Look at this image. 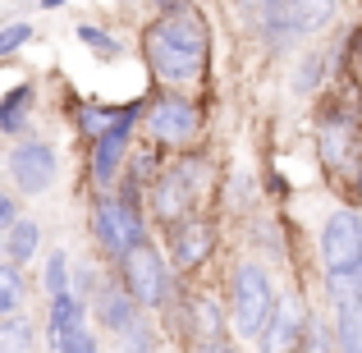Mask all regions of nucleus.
I'll list each match as a JSON object with an SVG mask.
<instances>
[{
  "mask_svg": "<svg viewBox=\"0 0 362 353\" xmlns=\"http://www.w3.org/2000/svg\"><path fill=\"white\" fill-rule=\"evenodd\" d=\"M344 69L362 88V28H354V37H349V46H344Z\"/></svg>",
  "mask_w": 362,
  "mask_h": 353,
  "instance_id": "nucleus-31",
  "label": "nucleus"
},
{
  "mask_svg": "<svg viewBox=\"0 0 362 353\" xmlns=\"http://www.w3.org/2000/svg\"><path fill=\"white\" fill-rule=\"evenodd\" d=\"M362 262V216L339 207L321 230V266L326 271H344V266Z\"/></svg>",
  "mask_w": 362,
  "mask_h": 353,
  "instance_id": "nucleus-7",
  "label": "nucleus"
},
{
  "mask_svg": "<svg viewBox=\"0 0 362 353\" xmlns=\"http://www.w3.org/2000/svg\"><path fill=\"white\" fill-rule=\"evenodd\" d=\"M358 193H362V166H358Z\"/></svg>",
  "mask_w": 362,
  "mask_h": 353,
  "instance_id": "nucleus-35",
  "label": "nucleus"
},
{
  "mask_svg": "<svg viewBox=\"0 0 362 353\" xmlns=\"http://www.w3.org/2000/svg\"><path fill=\"white\" fill-rule=\"evenodd\" d=\"M28 106H33V83H18L14 92L0 97V133H18L28 120Z\"/></svg>",
  "mask_w": 362,
  "mask_h": 353,
  "instance_id": "nucleus-16",
  "label": "nucleus"
},
{
  "mask_svg": "<svg viewBox=\"0 0 362 353\" xmlns=\"http://www.w3.org/2000/svg\"><path fill=\"white\" fill-rule=\"evenodd\" d=\"M92 312H97V321L106 330H115V335H119V330L138 317V303L129 299V289H124L119 280H101L97 289H92Z\"/></svg>",
  "mask_w": 362,
  "mask_h": 353,
  "instance_id": "nucleus-12",
  "label": "nucleus"
},
{
  "mask_svg": "<svg viewBox=\"0 0 362 353\" xmlns=\"http://www.w3.org/2000/svg\"><path fill=\"white\" fill-rule=\"evenodd\" d=\"M193 175H197L193 161H179L165 175L151 179V212H156V221L175 225L184 216H193V207H197V179Z\"/></svg>",
  "mask_w": 362,
  "mask_h": 353,
  "instance_id": "nucleus-6",
  "label": "nucleus"
},
{
  "mask_svg": "<svg viewBox=\"0 0 362 353\" xmlns=\"http://www.w3.org/2000/svg\"><path fill=\"white\" fill-rule=\"evenodd\" d=\"M23 289H28V280H23V266H14V262H0V317H9V312L23 303Z\"/></svg>",
  "mask_w": 362,
  "mask_h": 353,
  "instance_id": "nucleus-21",
  "label": "nucleus"
},
{
  "mask_svg": "<svg viewBox=\"0 0 362 353\" xmlns=\"http://www.w3.org/2000/svg\"><path fill=\"white\" fill-rule=\"evenodd\" d=\"M271 308H275V289H271V275H266V266L257 262H243L239 271H234V330H239L243 340H262L266 321H271Z\"/></svg>",
  "mask_w": 362,
  "mask_h": 353,
  "instance_id": "nucleus-3",
  "label": "nucleus"
},
{
  "mask_svg": "<svg viewBox=\"0 0 362 353\" xmlns=\"http://www.w3.org/2000/svg\"><path fill=\"white\" fill-rule=\"evenodd\" d=\"M147 138H151V147H165V151H179L188 142H197L202 138V110H197V101L179 97V92H160L147 106Z\"/></svg>",
  "mask_w": 362,
  "mask_h": 353,
  "instance_id": "nucleus-2",
  "label": "nucleus"
},
{
  "mask_svg": "<svg viewBox=\"0 0 362 353\" xmlns=\"http://www.w3.org/2000/svg\"><path fill=\"white\" fill-rule=\"evenodd\" d=\"M142 55H147V69L160 88H193L206 79L211 69V33H206V18L193 5H165V14L156 23H147L142 33Z\"/></svg>",
  "mask_w": 362,
  "mask_h": 353,
  "instance_id": "nucleus-1",
  "label": "nucleus"
},
{
  "mask_svg": "<svg viewBox=\"0 0 362 353\" xmlns=\"http://www.w3.org/2000/svg\"><path fill=\"white\" fill-rule=\"evenodd\" d=\"M335 335H339V353H362V303H344L339 308Z\"/></svg>",
  "mask_w": 362,
  "mask_h": 353,
  "instance_id": "nucleus-20",
  "label": "nucleus"
},
{
  "mask_svg": "<svg viewBox=\"0 0 362 353\" xmlns=\"http://www.w3.org/2000/svg\"><path fill=\"white\" fill-rule=\"evenodd\" d=\"M92 234H97L101 253L110 257V262H119L129 248L147 243V225H142V212L129 202H119V197H101L97 212H92Z\"/></svg>",
  "mask_w": 362,
  "mask_h": 353,
  "instance_id": "nucleus-4",
  "label": "nucleus"
},
{
  "mask_svg": "<svg viewBox=\"0 0 362 353\" xmlns=\"http://www.w3.org/2000/svg\"><path fill=\"white\" fill-rule=\"evenodd\" d=\"M9 179L18 184V193H46V188L55 184V147L51 142H18L14 151H9Z\"/></svg>",
  "mask_w": 362,
  "mask_h": 353,
  "instance_id": "nucleus-10",
  "label": "nucleus"
},
{
  "mask_svg": "<svg viewBox=\"0 0 362 353\" xmlns=\"http://www.w3.org/2000/svg\"><path fill=\"white\" fill-rule=\"evenodd\" d=\"M188 353H239V349L225 345V340H197V345L188 349Z\"/></svg>",
  "mask_w": 362,
  "mask_h": 353,
  "instance_id": "nucleus-33",
  "label": "nucleus"
},
{
  "mask_svg": "<svg viewBox=\"0 0 362 353\" xmlns=\"http://www.w3.org/2000/svg\"><path fill=\"white\" fill-rule=\"evenodd\" d=\"M184 312H188V321H193V330H197L202 340H221V308H216V299L193 294Z\"/></svg>",
  "mask_w": 362,
  "mask_h": 353,
  "instance_id": "nucleus-18",
  "label": "nucleus"
},
{
  "mask_svg": "<svg viewBox=\"0 0 362 353\" xmlns=\"http://www.w3.org/2000/svg\"><path fill=\"white\" fill-rule=\"evenodd\" d=\"M165 230H170V266L175 271H197L216 253V225L206 216H184Z\"/></svg>",
  "mask_w": 362,
  "mask_h": 353,
  "instance_id": "nucleus-9",
  "label": "nucleus"
},
{
  "mask_svg": "<svg viewBox=\"0 0 362 353\" xmlns=\"http://www.w3.org/2000/svg\"><path fill=\"white\" fill-rule=\"evenodd\" d=\"M55 353H97V335H92L88 326H74L55 340Z\"/></svg>",
  "mask_w": 362,
  "mask_h": 353,
  "instance_id": "nucleus-28",
  "label": "nucleus"
},
{
  "mask_svg": "<svg viewBox=\"0 0 362 353\" xmlns=\"http://www.w3.org/2000/svg\"><path fill=\"white\" fill-rule=\"evenodd\" d=\"M33 42V23H9V28H0V55H14L18 46H28Z\"/></svg>",
  "mask_w": 362,
  "mask_h": 353,
  "instance_id": "nucleus-30",
  "label": "nucleus"
},
{
  "mask_svg": "<svg viewBox=\"0 0 362 353\" xmlns=\"http://www.w3.org/2000/svg\"><path fill=\"white\" fill-rule=\"evenodd\" d=\"M124 115V110H115V106H97V101H88V106H78V129H83V138H101V133L110 129Z\"/></svg>",
  "mask_w": 362,
  "mask_h": 353,
  "instance_id": "nucleus-22",
  "label": "nucleus"
},
{
  "mask_svg": "<svg viewBox=\"0 0 362 353\" xmlns=\"http://www.w3.org/2000/svg\"><path fill=\"white\" fill-rule=\"evenodd\" d=\"M138 115H142V106H124V115L110 124L101 138H92V161H88V170H92V179H97L101 188L115 184L119 161H124V151H129V138H133V124H138Z\"/></svg>",
  "mask_w": 362,
  "mask_h": 353,
  "instance_id": "nucleus-8",
  "label": "nucleus"
},
{
  "mask_svg": "<svg viewBox=\"0 0 362 353\" xmlns=\"http://www.w3.org/2000/svg\"><path fill=\"white\" fill-rule=\"evenodd\" d=\"M0 257H5V234H0Z\"/></svg>",
  "mask_w": 362,
  "mask_h": 353,
  "instance_id": "nucleus-36",
  "label": "nucleus"
},
{
  "mask_svg": "<svg viewBox=\"0 0 362 353\" xmlns=\"http://www.w3.org/2000/svg\"><path fill=\"white\" fill-rule=\"evenodd\" d=\"M74 326H83V299L78 294H55L51 299V345Z\"/></svg>",
  "mask_w": 362,
  "mask_h": 353,
  "instance_id": "nucleus-19",
  "label": "nucleus"
},
{
  "mask_svg": "<svg viewBox=\"0 0 362 353\" xmlns=\"http://www.w3.org/2000/svg\"><path fill=\"white\" fill-rule=\"evenodd\" d=\"M14 221H18V202H14L9 193H0V234H5Z\"/></svg>",
  "mask_w": 362,
  "mask_h": 353,
  "instance_id": "nucleus-32",
  "label": "nucleus"
},
{
  "mask_svg": "<svg viewBox=\"0 0 362 353\" xmlns=\"http://www.w3.org/2000/svg\"><path fill=\"white\" fill-rule=\"evenodd\" d=\"M293 353H335V349H330L326 326L308 317V321H303V330H298V345H293Z\"/></svg>",
  "mask_w": 362,
  "mask_h": 353,
  "instance_id": "nucleus-24",
  "label": "nucleus"
},
{
  "mask_svg": "<svg viewBox=\"0 0 362 353\" xmlns=\"http://www.w3.org/2000/svg\"><path fill=\"white\" fill-rule=\"evenodd\" d=\"M46 289H51V299L55 294H69V257L64 253L46 257Z\"/></svg>",
  "mask_w": 362,
  "mask_h": 353,
  "instance_id": "nucleus-27",
  "label": "nucleus"
},
{
  "mask_svg": "<svg viewBox=\"0 0 362 353\" xmlns=\"http://www.w3.org/2000/svg\"><path fill=\"white\" fill-rule=\"evenodd\" d=\"M119 271H124V289H129V299L138 303V308H160V303L170 299V271L165 262H160V253L151 243H138L129 248V253L119 257Z\"/></svg>",
  "mask_w": 362,
  "mask_h": 353,
  "instance_id": "nucleus-5",
  "label": "nucleus"
},
{
  "mask_svg": "<svg viewBox=\"0 0 362 353\" xmlns=\"http://www.w3.org/2000/svg\"><path fill=\"white\" fill-rule=\"evenodd\" d=\"M326 294L335 299V308H344V303H362V262L344 266V271H326Z\"/></svg>",
  "mask_w": 362,
  "mask_h": 353,
  "instance_id": "nucleus-17",
  "label": "nucleus"
},
{
  "mask_svg": "<svg viewBox=\"0 0 362 353\" xmlns=\"http://www.w3.org/2000/svg\"><path fill=\"white\" fill-rule=\"evenodd\" d=\"M339 0H280L275 5V18H271V37L284 42V37H308V33H321L330 23Z\"/></svg>",
  "mask_w": 362,
  "mask_h": 353,
  "instance_id": "nucleus-11",
  "label": "nucleus"
},
{
  "mask_svg": "<svg viewBox=\"0 0 362 353\" xmlns=\"http://www.w3.org/2000/svg\"><path fill=\"white\" fill-rule=\"evenodd\" d=\"M165 5H179V0H165Z\"/></svg>",
  "mask_w": 362,
  "mask_h": 353,
  "instance_id": "nucleus-37",
  "label": "nucleus"
},
{
  "mask_svg": "<svg viewBox=\"0 0 362 353\" xmlns=\"http://www.w3.org/2000/svg\"><path fill=\"white\" fill-rule=\"evenodd\" d=\"M0 353H33V321L23 317L0 321Z\"/></svg>",
  "mask_w": 362,
  "mask_h": 353,
  "instance_id": "nucleus-23",
  "label": "nucleus"
},
{
  "mask_svg": "<svg viewBox=\"0 0 362 353\" xmlns=\"http://www.w3.org/2000/svg\"><path fill=\"white\" fill-rule=\"evenodd\" d=\"M64 5V0H42V9H60Z\"/></svg>",
  "mask_w": 362,
  "mask_h": 353,
  "instance_id": "nucleus-34",
  "label": "nucleus"
},
{
  "mask_svg": "<svg viewBox=\"0 0 362 353\" xmlns=\"http://www.w3.org/2000/svg\"><path fill=\"white\" fill-rule=\"evenodd\" d=\"M78 42L88 46L92 55H101V60H115V55H119V42H115V37L101 33V28H92V23H83V28H78Z\"/></svg>",
  "mask_w": 362,
  "mask_h": 353,
  "instance_id": "nucleus-25",
  "label": "nucleus"
},
{
  "mask_svg": "<svg viewBox=\"0 0 362 353\" xmlns=\"http://www.w3.org/2000/svg\"><path fill=\"white\" fill-rule=\"evenodd\" d=\"M298 330H303V308H298V299L275 303V308H271V321H266V330H262L266 353H293V345H298Z\"/></svg>",
  "mask_w": 362,
  "mask_h": 353,
  "instance_id": "nucleus-13",
  "label": "nucleus"
},
{
  "mask_svg": "<svg viewBox=\"0 0 362 353\" xmlns=\"http://www.w3.org/2000/svg\"><path fill=\"white\" fill-rule=\"evenodd\" d=\"M275 5L280 0H239V9H243V18L252 28H262V33H271V18H275Z\"/></svg>",
  "mask_w": 362,
  "mask_h": 353,
  "instance_id": "nucleus-29",
  "label": "nucleus"
},
{
  "mask_svg": "<svg viewBox=\"0 0 362 353\" xmlns=\"http://www.w3.org/2000/svg\"><path fill=\"white\" fill-rule=\"evenodd\" d=\"M37 243H42V225H37L33 216H18V221L5 230V262L28 266L33 253H37Z\"/></svg>",
  "mask_w": 362,
  "mask_h": 353,
  "instance_id": "nucleus-15",
  "label": "nucleus"
},
{
  "mask_svg": "<svg viewBox=\"0 0 362 353\" xmlns=\"http://www.w3.org/2000/svg\"><path fill=\"white\" fill-rule=\"evenodd\" d=\"M354 147H358V124L344 115H326V124H321V156H326V166H339Z\"/></svg>",
  "mask_w": 362,
  "mask_h": 353,
  "instance_id": "nucleus-14",
  "label": "nucleus"
},
{
  "mask_svg": "<svg viewBox=\"0 0 362 353\" xmlns=\"http://www.w3.org/2000/svg\"><path fill=\"white\" fill-rule=\"evenodd\" d=\"M119 353H151V326H142V317L119 330Z\"/></svg>",
  "mask_w": 362,
  "mask_h": 353,
  "instance_id": "nucleus-26",
  "label": "nucleus"
}]
</instances>
